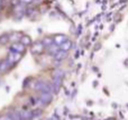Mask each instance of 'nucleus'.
Returning a JSON list of instances; mask_svg holds the SVG:
<instances>
[{
	"instance_id": "1",
	"label": "nucleus",
	"mask_w": 128,
	"mask_h": 120,
	"mask_svg": "<svg viewBox=\"0 0 128 120\" xmlns=\"http://www.w3.org/2000/svg\"><path fill=\"white\" fill-rule=\"evenodd\" d=\"M51 99H52V97H51V94H50V92H43L42 93V101L43 102L47 103L51 101Z\"/></svg>"
}]
</instances>
